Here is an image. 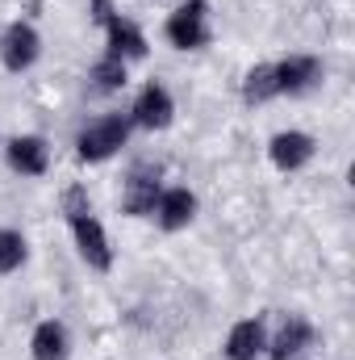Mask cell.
I'll list each match as a JSON object with an SVG mask.
<instances>
[{"label": "cell", "instance_id": "obj_1", "mask_svg": "<svg viewBox=\"0 0 355 360\" xmlns=\"http://www.w3.org/2000/svg\"><path fill=\"white\" fill-rule=\"evenodd\" d=\"M130 117H121V113H109V117H100V122H92L88 130L76 139V151H80V160L84 164H100V160H109L113 151H121L126 147V139H130Z\"/></svg>", "mask_w": 355, "mask_h": 360}, {"label": "cell", "instance_id": "obj_2", "mask_svg": "<svg viewBox=\"0 0 355 360\" xmlns=\"http://www.w3.org/2000/svg\"><path fill=\"white\" fill-rule=\"evenodd\" d=\"M168 42L180 51H196L209 42V4L205 0H188L168 17Z\"/></svg>", "mask_w": 355, "mask_h": 360}, {"label": "cell", "instance_id": "obj_3", "mask_svg": "<svg viewBox=\"0 0 355 360\" xmlns=\"http://www.w3.org/2000/svg\"><path fill=\"white\" fill-rule=\"evenodd\" d=\"M67 222H72L76 248H80V256L88 260V269H96V272L113 269V248H109V235H105L100 218H96V214H76V218H67Z\"/></svg>", "mask_w": 355, "mask_h": 360}, {"label": "cell", "instance_id": "obj_4", "mask_svg": "<svg viewBox=\"0 0 355 360\" xmlns=\"http://www.w3.org/2000/svg\"><path fill=\"white\" fill-rule=\"evenodd\" d=\"M159 168H134L130 180H126V197H121V210L130 214V218H147V214H155V205H159Z\"/></svg>", "mask_w": 355, "mask_h": 360}, {"label": "cell", "instance_id": "obj_5", "mask_svg": "<svg viewBox=\"0 0 355 360\" xmlns=\"http://www.w3.org/2000/svg\"><path fill=\"white\" fill-rule=\"evenodd\" d=\"M38 46H42V42H38V30L25 25V21H13V25L4 30V38H0V59H4L8 72H25V68H34Z\"/></svg>", "mask_w": 355, "mask_h": 360}, {"label": "cell", "instance_id": "obj_6", "mask_svg": "<svg viewBox=\"0 0 355 360\" xmlns=\"http://www.w3.org/2000/svg\"><path fill=\"white\" fill-rule=\"evenodd\" d=\"M172 113H176L172 92L163 89V84H147V89L138 92V101H134V117L130 122H138L147 130H163V126H172Z\"/></svg>", "mask_w": 355, "mask_h": 360}, {"label": "cell", "instance_id": "obj_7", "mask_svg": "<svg viewBox=\"0 0 355 360\" xmlns=\"http://www.w3.org/2000/svg\"><path fill=\"white\" fill-rule=\"evenodd\" d=\"M267 155H272V164H276L280 172H297V168H305V164L314 160V139L301 134V130H284V134L272 139Z\"/></svg>", "mask_w": 355, "mask_h": 360}, {"label": "cell", "instance_id": "obj_8", "mask_svg": "<svg viewBox=\"0 0 355 360\" xmlns=\"http://www.w3.org/2000/svg\"><path fill=\"white\" fill-rule=\"evenodd\" d=\"M4 155H8V168L21 172V176H42V172L51 168V147H46L38 134H21V139H13Z\"/></svg>", "mask_w": 355, "mask_h": 360}, {"label": "cell", "instance_id": "obj_9", "mask_svg": "<svg viewBox=\"0 0 355 360\" xmlns=\"http://www.w3.org/2000/svg\"><path fill=\"white\" fill-rule=\"evenodd\" d=\"M322 80V63L314 55H293L284 63H276V89L280 92H309L314 84Z\"/></svg>", "mask_w": 355, "mask_h": 360}, {"label": "cell", "instance_id": "obj_10", "mask_svg": "<svg viewBox=\"0 0 355 360\" xmlns=\"http://www.w3.org/2000/svg\"><path fill=\"white\" fill-rule=\"evenodd\" d=\"M309 344H314V327H309L301 314H288V319L280 323V331L272 335L267 352H272V360H293V356H301Z\"/></svg>", "mask_w": 355, "mask_h": 360}, {"label": "cell", "instance_id": "obj_11", "mask_svg": "<svg viewBox=\"0 0 355 360\" xmlns=\"http://www.w3.org/2000/svg\"><path fill=\"white\" fill-rule=\"evenodd\" d=\"M105 30H109V59H142L147 55V38H142V30L134 25V21H126L121 13H113L109 21H105Z\"/></svg>", "mask_w": 355, "mask_h": 360}, {"label": "cell", "instance_id": "obj_12", "mask_svg": "<svg viewBox=\"0 0 355 360\" xmlns=\"http://www.w3.org/2000/svg\"><path fill=\"white\" fill-rule=\"evenodd\" d=\"M267 348V331L260 319H243L234 323V331L226 335V356L230 360H255Z\"/></svg>", "mask_w": 355, "mask_h": 360}, {"label": "cell", "instance_id": "obj_13", "mask_svg": "<svg viewBox=\"0 0 355 360\" xmlns=\"http://www.w3.org/2000/svg\"><path fill=\"white\" fill-rule=\"evenodd\" d=\"M155 214H159V226H163V231H180V226L192 222V214H196V197H192L188 188H163Z\"/></svg>", "mask_w": 355, "mask_h": 360}, {"label": "cell", "instance_id": "obj_14", "mask_svg": "<svg viewBox=\"0 0 355 360\" xmlns=\"http://www.w3.org/2000/svg\"><path fill=\"white\" fill-rule=\"evenodd\" d=\"M29 348H34V360H67V352H72L67 327H63V323H55V319L38 323V331H34Z\"/></svg>", "mask_w": 355, "mask_h": 360}, {"label": "cell", "instance_id": "obj_15", "mask_svg": "<svg viewBox=\"0 0 355 360\" xmlns=\"http://www.w3.org/2000/svg\"><path fill=\"white\" fill-rule=\"evenodd\" d=\"M272 96H280V89H276V63L251 68L247 80H243V101H247V105H264Z\"/></svg>", "mask_w": 355, "mask_h": 360}, {"label": "cell", "instance_id": "obj_16", "mask_svg": "<svg viewBox=\"0 0 355 360\" xmlns=\"http://www.w3.org/2000/svg\"><path fill=\"white\" fill-rule=\"evenodd\" d=\"M92 89H96V92H117V89H126V63L105 55V59L92 68Z\"/></svg>", "mask_w": 355, "mask_h": 360}, {"label": "cell", "instance_id": "obj_17", "mask_svg": "<svg viewBox=\"0 0 355 360\" xmlns=\"http://www.w3.org/2000/svg\"><path fill=\"white\" fill-rule=\"evenodd\" d=\"M21 264H25V239L17 231H0V276L17 272Z\"/></svg>", "mask_w": 355, "mask_h": 360}, {"label": "cell", "instance_id": "obj_18", "mask_svg": "<svg viewBox=\"0 0 355 360\" xmlns=\"http://www.w3.org/2000/svg\"><path fill=\"white\" fill-rule=\"evenodd\" d=\"M63 214H67V218H76V214H92V201H88V193H84L80 184H72V188L63 193Z\"/></svg>", "mask_w": 355, "mask_h": 360}, {"label": "cell", "instance_id": "obj_19", "mask_svg": "<svg viewBox=\"0 0 355 360\" xmlns=\"http://www.w3.org/2000/svg\"><path fill=\"white\" fill-rule=\"evenodd\" d=\"M92 17H96V21L105 25V21L113 17V4H109V0H92Z\"/></svg>", "mask_w": 355, "mask_h": 360}]
</instances>
